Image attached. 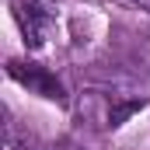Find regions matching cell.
I'll return each mask as SVG.
<instances>
[{
    "instance_id": "obj_1",
    "label": "cell",
    "mask_w": 150,
    "mask_h": 150,
    "mask_svg": "<svg viewBox=\"0 0 150 150\" xmlns=\"http://www.w3.org/2000/svg\"><path fill=\"white\" fill-rule=\"evenodd\" d=\"M14 18H18V28L25 35V45L38 52L49 45V38L56 35V4L52 0H14Z\"/></svg>"
},
{
    "instance_id": "obj_2",
    "label": "cell",
    "mask_w": 150,
    "mask_h": 150,
    "mask_svg": "<svg viewBox=\"0 0 150 150\" xmlns=\"http://www.w3.org/2000/svg\"><path fill=\"white\" fill-rule=\"evenodd\" d=\"M11 77L18 80V84H25L28 91H35L42 98H49V101H67V94H63V84L56 80V77L49 74V70H42L35 63H11Z\"/></svg>"
},
{
    "instance_id": "obj_3",
    "label": "cell",
    "mask_w": 150,
    "mask_h": 150,
    "mask_svg": "<svg viewBox=\"0 0 150 150\" xmlns=\"http://www.w3.org/2000/svg\"><path fill=\"white\" fill-rule=\"evenodd\" d=\"M129 4H136L140 11H150V0H129Z\"/></svg>"
},
{
    "instance_id": "obj_4",
    "label": "cell",
    "mask_w": 150,
    "mask_h": 150,
    "mask_svg": "<svg viewBox=\"0 0 150 150\" xmlns=\"http://www.w3.org/2000/svg\"><path fill=\"white\" fill-rule=\"evenodd\" d=\"M52 150H80V147H74V143H56Z\"/></svg>"
}]
</instances>
